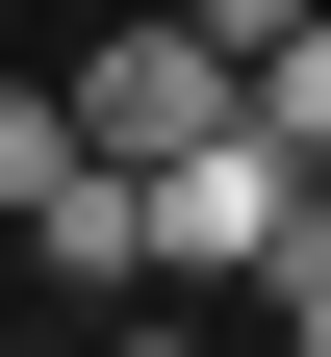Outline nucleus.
Returning <instances> with one entry per match:
<instances>
[{
	"instance_id": "obj_1",
	"label": "nucleus",
	"mask_w": 331,
	"mask_h": 357,
	"mask_svg": "<svg viewBox=\"0 0 331 357\" xmlns=\"http://www.w3.org/2000/svg\"><path fill=\"white\" fill-rule=\"evenodd\" d=\"M306 230H331V153H280L255 102H229L204 153H153V281H178V306H204V281L280 306V255H306Z\"/></svg>"
},
{
	"instance_id": "obj_2",
	"label": "nucleus",
	"mask_w": 331,
	"mask_h": 357,
	"mask_svg": "<svg viewBox=\"0 0 331 357\" xmlns=\"http://www.w3.org/2000/svg\"><path fill=\"white\" fill-rule=\"evenodd\" d=\"M229 102H255V52H229V26H178V0H153V26H102V52H77V128H102L128 178H153V153H204Z\"/></svg>"
},
{
	"instance_id": "obj_3",
	"label": "nucleus",
	"mask_w": 331,
	"mask_h": 357,
	"mask_svg": "<svg viewBox=\"0 0 331 357\" xmlns=\"http://www.w3.org/2000/svg\"><path fill=\"white\" fill-rule=\"evenodd\" d=\"M77 153H102V128H77V77H0V230H26V204H52Z\"/></svg>"
},
{
	"instance_id": "obj_4",
	"label": "nucleus",
	"mask_w": 331,
	"mask_h": 357,
	"mask_svg": "<svg viewBox=\"0 0 331 357\" xmlns=\"http://www.w3.org/2000/svg\"><path fill=\"white\" fill-rule=\"evenodd\" d=\"M255 128H280V153H331V0H306V26L255 52Z\"/></svg>"
},
{
	"instance_id": "obj_5",
	"label": "nucleus",
	"mask_w": 331,
	"mask_h": 357,
	"mask_svg": "<svg viewBox=\"0 0 331 357\" xmlns=\"http://www.w3.org/2000/svg\"><path fill=\"white\" fill-rule=\"evenodd\" d=\"M280 357H331V230H306V255H280Z\"/></svg>"
},
{
	"instance_id": "obj_6",
	"label": "nucleus",
	"mask_w": 331,
	"mask_h": 357,
	"mask_svg": "<svg viewBox=\"0 0 331 357\" xmlns=\"http://www.w3.org/2000/svg\"><path fill=\"white\" fill-rule=\"evenodd\" d=\"M178 26H229V52H280V26H306V0H178Z\"/></svg>"
},
{
	"instance_id": "obj_7",
	"label": "nucleus",
	"mask_w": 331,
	"mask_h": 357,
	"mask_svg": "<svg viewBox=\"0 0 331 357\" xmlns=\"http://www.w3.org/2000/svg\"><path fill=\"white\" fill-rule=\"evenodd\" d=\"M102 357H204V332H102Z\"/></svg>"
}]
</instances>
